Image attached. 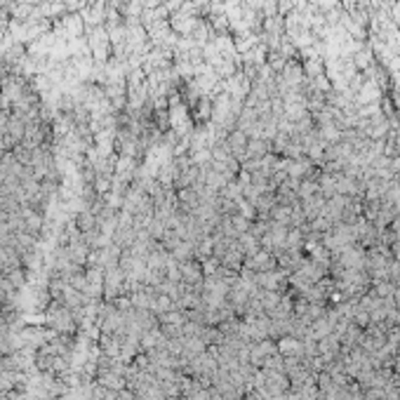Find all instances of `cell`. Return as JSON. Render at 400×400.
Instances as JSON below:
<instances>
[{
	"instance_id": "obj_1",
	"label": "cell",
	"mask_w": 400,
	"mask_h": 400,
	"mask_svg": "<svg viewBox=\"0 0 400 400\" xmlns=\"http://www.w3.org/2000/svg\"><path fill=\"white\" fill-rule=\"evenodd\" d=\"M276 351H278V353H283V356H287V358L301 356V353H304V344H301L299 339H295V334H292V337H280Z\"/></svg>"
},
{
	"instance_id": "obj_2",
	"label": "cell",
	"mask_w": 400,
	"mask_h": 400,
	"mask_svg": "<svg viewBox=\"0 0 400 400\" xmlns=\"http://www.w3.org/2000/svg\"><path fill=\"white\" fill-rule=\"evenodd\" d=\"M179 273H181V280H186V283H198L203 278V266H200L198 261L186 259V261H181Z\"/></svg>"
},
{
	"instance_id": "obj_3",
	"label": "cell",
	"mask_w": 400,
	"mask_h": 400,
	"mask_svg": "<svg viewBox=\"0 0 400 400\" xmlns=\"http://www.w3.org/2000/svg\"><path fill=\"white\" fill-rule=\"evenodd\" d=\"M391 299H393L395 308H398V311H400V289H395V292H393V297H391Z\"/></svg>"
}]
</instances>
